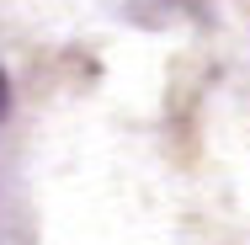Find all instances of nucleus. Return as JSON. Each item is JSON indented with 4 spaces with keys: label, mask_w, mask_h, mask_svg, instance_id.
<instances>
[{
    "label": "nucleus",
    "mask_w": 250,
    "mask_h": 245,
    "mask_svg": "<svg viewBox=\"0 0 250 245\" xmlns=\"http://www.w3.org/2000/svg\"><path fill=\"white\" fill-rule=\"evenodd\" d=\"M5 107H11V86H5V75H0V117H5Z\"/></svg>",
    "instance_id": "obj_1"
}]
</instances>
